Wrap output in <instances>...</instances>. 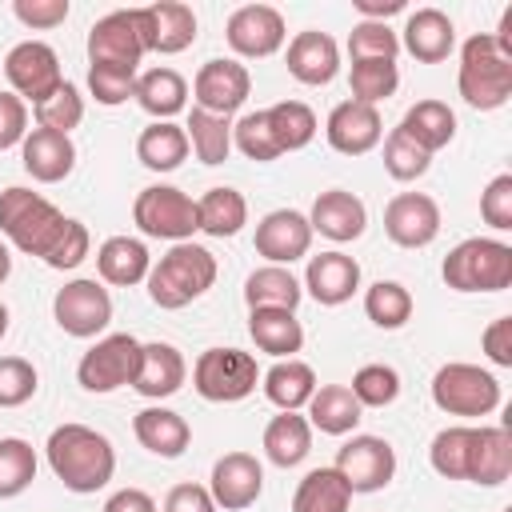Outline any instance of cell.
I'll return each instance as SVG.
<instances>
[{
    "instance_id": "4dcf8cb0",
    "label": "cell",
    "mask_w": 512,
    "mask_h": 512,
    "mask_svg": "<svg viewBox=\"0 0 512 512\" xmlns=\"http://www.w3.org/2000/svg\"><path fill=\"white\" fill-rule=\"evenodd\" d=\"M248 336L260 352H268L276 360H288L304 348V328H300L296 312H284V308H252L248 312Z\"/></svg>"
},
{
    "instance_id": "2e32d148",
    "label": "cell",
    "mask_w": 512,
    "mask_h": 512,
    "mask_svg": "<svg viewBox=\"0 0 512 512\" xmlns=\"http://www.w3.org/2000/svg\"><path fill=\"white\" fill-rule=\"evenodd\" d=\"M384 232L396 248H428L440 236V204L428 192H396L384 208Z\"/></svg>"
},
{
    "instance_id": "277c9868",
    "label": "cell",
    "mask_w": 512,
    "mask_h": 512,
    "mask_svg": "<svg viewBox=\"0 0 512 512\" xmlns=\"http://www.w3.org/2000/svg\"><path fill=\"white\" fill-rule=\"evenodd\" d=\"M456 88H460L464 104L476 108V112H496V108L508 104V96H512V56L500 52L492 32H476V36L464 40Z\"/></svg>"
},
{
    "instance_id": "d590c367",
    "label": "cell",
    "mask_w": 512,
    "mask_h": 512,
    "mask_svg": "<svg viewBox=\"0 0 512 512\" xmlns=\"http://www.w3.org/2000/svg\"><path fill=\"white\" fill-rule=\"evenodd\" d=\"M136 160L152 172H172L188 160V136L184 124L172 120H152L140 136H136Z\"/></svg>"
},
{
    "instance_id": "f546056e",
    "label": "cell",
    "mask_w": 512,
    "mask_h": 512,
    "mask_svg": "<svg viewBox=\"0 0 512 512\" xmlns=\"http://www.w3.org/2000/svg\"><path fill=\"white\" fill-rule=\"evenodd\" d=\"M512 476V436L508 428L496 424H480L472 432V460H468V480L496 488Z\"/></svg>"
},
{
    "instance_id": "cb8c5ba5",
    "label": "cell",
    "mask_w": 512,
    "mask_h": 512,
    "mask_svg": "<svg viewBox=\"0 0 512 512\" xmlns=\"http://www.w3.org/2000/svg\"><path fill=\"white\" fill-rule=\"evenodd\" d=\"M288 72L308 84V88H320V84H332L336 72H340V48L328 32L320 28H308V32H296L288 40V56H284Z\"/></svg>"
},
{
    "instance_id": "d6a6232c",
    "label": "cell",
    "mask_w": 512,
    "mask_h": 512,
    "mask_svg": "<svg viewBox=\"0 0 512 512\" xmlns=\"http://www.w3.org/2000/svg\"><path fill=\"white\" fill-rule=\"evenodd\" d=\"M132 96L148 116L172 120L188 104V80L176 68H148V72H136V92Z\"/></svg>"
},
{
    "instance_id": "d6986e66",
    "label": "cell",
    "mask_w": 512,
    "mask_h": 512,
    "mask_svg": "<svg viewBox=\"0 0 512 512\" xmlns=\"http://www.w3.org/2000/svg\"><path fill=\"white\" fill-rule=\"evenodd\" d=\"M324 136H328V144H332L340 156H364V152H372V148L384 140L380 108L360 104V100H340V104L328 112Z\"/></svg>"
},
{
    "instance_id": "8992f818",
    "label": "cell",
    "mask_w": 512,
    "mask_h": 512,
    "mask_svg": "<svg viewBox=\"0 0 512 512\" xmlns=\"http://www.w3.org/2000/svg\"><path fill=\"white\" fill-rule=\"evenodd\" d=\"M432 404L448 416H488L500 408V380L480 364H440L432 376Z\"/></svg>"
},
{
    "instance_id": "f35d334b",
    "label": "cell",
    "mask_w": 512,
    "mask_h": 512,
    "mask_svg": "<svg viewBox=\"0 0 512 512\" xmlns=\"http://www.w3.org/2000/svg\"><path fill=\"white\" fill-rule=\"evenodd\" d=\"M348 508H352V488L336 468H312L292 492V512H348Z\"/></svg>"
},
{
    "instance_id": "6da1fadb",
    "label": "cell",
    "mask_w": 512,
    "mask_h": 512,
    "mask_svg": "<svg viewBox=\"0 0 512 512\" xmlns=\"http://www.w3.org/2000/svg\"><path fill=\"white\" fill-rule=\"evenodd\" d=\"M0 232L12 248H20L24 256H40L56 272L76 268L92 248V236L80 220L64 216L52 200L20 184L0 192Z\"/></svg>"
},
{
    "instance_id": "7a4b0ae2",
    "label": "cell",
    "mask_w": 512,
    "mask_h": 512,
    "mask_svg": "<svg viewBox=\"0 0 512 512\" xmlns=\"http://www.w3.org/2000/svg\"><path fill=\"white\" fill-rule=\"evenodd\" d=\"M48 468L52 476L76 492V496H88V492H100L112 472H116V448L104 432L88 428V424H60L52 428L48 444Z\"/></svg>"
},
{
    "instance_id": "74e56055",
    "label": "cell",
    "mask_w": 512,
    "mask_h": 512,
    "mask_svg": "<svg viewBox=\"0 0 512 512\" xmlns=\"http://www.w3.org/2000/svg\"><path fill=\"white\" fill-rule=\"evenodd\" d=\"M300 296H304L300 280L288 268H280V264H264V268L248 272V280H244V304H248V312L252 308H284V312H296Z\"/></svg>"
},
{
    "instance_id": "b9f144b4",
    "label": "cell",
    "mask_w": 512,
    "mask_h": 512,
    "mask_svg": "<svg viewBox=\"0 0 512 512\" xmlns=\"http://www.w3.org/2000/svg\"><path fill=\"white\" fill-rule=\"evenodd\" d=\"M264 116H268V128H272L280 152H300L316 136V112L304 100H280V104L264 108Z\"/></svg>"
},
{
    "instance_id": "f1b7e54d",
    "label": "cell",
    "mask_w": 512,
    "mask_h": 512,
    "mask_svg": "<svg viewBox=\"0 0 512 512\" xmlns=\"http://www.w3.org/2000/svg\"><path fill=\"white\" fill-rule=\"evenodd\" d=\"M148 268H152V256H148L144 240H136V236H108L96 248V272L104 284L132 288V284L148 280Z\"/></svg>"
},
{
    "instance_id": "5bb4252c",
    "label": "cell",
    "mask_w": 512,
    "mask_h": 512,
    "mask_svg": "<svg viewBox=\"0 0 512 512\" xmlns=\"http://www.w3.org/2000/svg\"><path fill=\"white\" fill-rule=\"evenodd\" d=\"M224 40H228V48L236 56L264 60V56H272V52L284 48L288 28H284L280 8H272V4H240L228 16V24H224Z\"/></svg>"
},
{
    "instance_id": "8d00e7d4",
    "label": "cell",
    "mask_w": 512,
    "mask_h": 512,
    "mask_svg": "<svg viewBox=\"0 0 512 512\" xmlns=\"http://www.w3.org/2000/svg\"><path fill=\"white\" fill-rule=\"evenodd\" d=\"M312 452V424L300 412H280L264 428V456L276 468H296Z\"/></svg>"
},
{
    "instance_id": "9c48e42d",
    "label": "cell",
    "mask_w": 512,
    "mask_h": 512,
    "mask_svg": "<svg viewBox=\"0 0 512 512\" xmlns=\"http://www.w3.org/2000/svg\"><path fill=\"white\" fill-rule=\"evenodd\" d=\"M136 368H140V340L128 336V332H112V336H100L76 364V380L84 392H116L124 384L136 380Z\"/></svg>"
},
{
    "instance_id": "ac0fdd59",
    "label": "cell",
    "mask_w": 512,
    "mask_h": 512,
    "mask_svg": "<svg viewBox=\"0 0 512 512\" xmlns=\"http://www.w3.org/2000/svg\"><path fill=\"white\" fill-rule=\"evenodd\" d=\"M308 248H312V224L296 208H272L256 224V256H264L268 264L288 268L292 260L308 256Z\"/></svg>"
},
{
    "instance_id": "7c38bea8",
    "label": "cell",
    "mask_w": 512,
    "mask_h": 512,
    "mask_svg": "<svg viewBox=\"0 0 512 512\" xmlns=\"http://www.w3.org/2000/svg\"><path fill=\"white\" fill-rule=\"evenodd\" d=\"M144 52L148 48H144V16H140V8L108 12L88 28V64L140 68Z\"/></svg>"
},
{
    "instance_id": "60d3db41",
    "label": "cell",
    "mask_w": 512,
    "mask_h": 512,
    "mask_svg": "<svg viewBox=\"0 0 512 512\" xmlns=\"http://www.w3.org/2000/svg\"><path fill=\"white\" fill-rule=\"evenodd\" d=\"M472 432L476 424H452L440 428L428 444V464L444 480H468V460H472Z\"/></svg>"
},
{
    "instance_id": "e7e4bbea",
    "label": "cell",
    "mask_w": 512,
    "mask_h": 512,
    "mask_svg": "<svg viewBox=\"0 0 512 512\" xmlns=\"http://www.w3.org/2000/svg\"><path fill=\"white\" fill-rule=\"evenodd\" d=\"M504 512H512V508H504Z\"/></svg>"
},
{
    "instance_id": "816d5d0a",
    "label": "cell",
    "mask_w": 512,
    "mask_h": 512,
    "mask_svg": "<svg viewBox=\"0 0 512 512\" xmlns=\"http://www.w3.org/2000/svg\"><path fill=\"white\" fill-rule=\"evenodd\" d=\"M88 92L96 104L116 108L136 92V68H120V64H88Z\"/></svg>"
},
{
    "instance_id": "3957f363",
    "label": "cell",
    "mask_w": 512,
    "mask_h": 512,
    "mask_svg": "<svg viewBox=\"0 0 512 512\" xmlns=\"http://www.w3.org/2000/svg\"><path fill=\"white\" fill-rule=\"evenodd\" d=\"M148 300L164 312L188 308L192 300H200L212 284H216V256L204 244L180 240L172 244L152 268H148Z\"/></svg>"
},
{
    "instance_id": "83f0119b",
    "label": "cell",
    "mask_w": 512,
    "mask_h": 512,
    "mask_svg": "<svg viewBox=\"0 0 512 512\" xmlns=\"http://www.w3.org/2000/svg\"><path fill=\"white\" fill-rule=\"evenodd\" d=\"M304 408H308L304 420L312 428H320L324 436H348L364 420V408H360V400L352 396L348 384H316V392Z\"/></svg>"
},
{
    "instance_id": "ffe728a7",
    "label": "cell",
    "mask_w": 512,
    "mask_h": 512,
    "mask_svg": "<svg viewBox=\"0 0 512 512\" xmlns=\"http://www.w3.org/2000/svg\"><path fill=\"white\" fill-rule=\"evenodd\" d=\"M300 288L316 304L336 308V304H344V300L356 296V288H360V264L348 252H340V248L320 252V256H308V268H304V284Z\"/></svg>"
},
{
    "instance_id": "836d02e7",
    "label": "cell",
    "mask_w": 512,
    "mask_h": 512,
    "mask_svg": "<svg viewBox=\"0 0 512 512\" xmlns=\"http://www.w3.org/2000/svg\"><path fill=\"white\" fill-rule=\"evenodd\" d=\"M400 132H404L408 140H416V144L432 156V152H440V148L452 144V136H456V112H452L444 100H416V104L404 112Z\"/></svg>"
},
{
    "instance_id": "7bdbcfd3",
    "label": "cell",
    "mask_w": 512,
    "mask_h": 512,
    "mask_svg": "<svg viewBox=\"0 0 512 512\" xmlns=\"http://www.w3.org/2000/svg\"><path fill=\"white\" fill-rule=\"evenodd\" d=\"M412 292L400 284V280H376L368 292H364V312L376 328L384 332H396L412 320Z\"/></svg>"
},
{
    "instance_id": "bcb514c9",
    "label": "cell",
    "mask_w": 512,
    "mask_h": 512,
    "mask_svg": "<svg viewBox=\"0 0 512 512\" xmlns=\"http://www.w3.org/2000/svg\"><path fill=\"white\" fill-rule=\"evenodd\" d=\"M32 116H36V128H48V132H64L68 136L84 120V96H80V88L72 80H64L48 100H40L32 108Z\"/></svg>"
},
{
    "instance_id": "ba28073f",
    "label": "cell",
    "mask_w": 512,
    "mask_h": 512,
    "mask_svg": "<svg viewBox=\"0 0 512 512\" xmlns=\"http://www.w3.org/2000/svg\"><path fill=\"white\" fill-rule=\"evenodd\" d=\"M132 220L144 236L152 240H192L196 228V200L188 192H180L176 184H148L140 188V196L132 200Z\"/></svg>"
},
{
    "instance_id": "680465c9",
    "label": "cell",
    "mask_w": 512,
    "mask_h": 512,
    "mask_svg": "<svg viewBox=\"0 0 512 512\" xmlns=\"http://www.w3.org/2000/svg\"><path fill=\"white\" fill-rule=\"evenodd\" d=\"M164 512H220L204 484H176L164 496Z\"/></svg>"
},
{
    "instance_id": "e0dca14e",
    "label": "cell",
    "mask_w": 512,
    "mask_h": 512,
    "mask_svg": "<svg viewBox=\"0 0 512 512\" xmlns=\"http://www.w3.org/2000/svg\"><path fill=\"white\" fill-rule=\"evenodd\" d=\"M208 492H212L216 508H224V512L252 508L260 500V492H264V468H260V460L252 452H224L212 464Z\"/></svg>"
},
{
    "instance_id": "db71d44e",
    "label": "cell",
    "mask_w": 512,
    "mask_h": 512,
    "mask_svg": "<svg viewBox=\"0 0 512 512\" xmlns=\"http://www.w3.org/2000/svg\"><path fill=\"white\" fill-rule=\"evenodd\" d=\"M480 216L496 232L512 228V172H500V176L488 180V188L480 192Z\"/></svg>"
},
{
    "instance_id": "94428289",
    "label": "cell",
    "mask_w": 512,
    "mask_h": 512,
    "mask_svg": "<svg viewBox=\"0 0 512 512\" xmlns=\"http://www.w3.org/2000/svg\"><path fill=\"white\" fill-rule=\"evenodd\" d=\"M352 8L360 12V20H376V24H388V16L404 12L408 4H404V0H352Z\"/></svg>"
},
{
    "instance_id": "603a6c76",
    "label": "cell",
    "mask_w": 512,
    "mask_h": 512,
    "mask_svg": "<svg viewBox=\"0 0 512 512\" xmlns=\"http://www.w3.org/2000/svg\"><path fill=\"white\" fill-rule=\"evenodd\" d=\"M144 16V48L160 52V56H176L184 48H192L196 40V12L180 0H160L140 8Z\"/></svg>"
},
{
    "instance_id": "11a10c76",
    "label": "cell",
    "mask_w": 512,
    "mask_h": 512,
    "mask_svg": "<svg viewBox=\"0 0 512 512\" xmlns=\"http://www.w3.org/2000/svg\"><path fill=\"white\" fill-rule=\"evenodd\" d=\"M12 12L24 28H36V32H48L56 24L68 20V0H12Z\"/></svg>"
},
{
    "instance_id": "e575fe53",
    "label": "cell",
    "mask_w": 512,
    "mask_h": 512,
    "mask_svg": "<svg viewBox=\"0 0 512 512\" xmlns=\"http://www.w3.org/2000/svg\"><path fill=\"white\" fill-rule=\"evenodd\" d=\"M244 224H248V200H244L236 188L220 184V188H208V192L196 200V228H200L204 236L228 240V236H236Z\"/></svg>"
},
{
    "instance_id": "f6af8a7d",
    "label": "cell",
    "mask_w": 512,
    "mask_h": 512,
    "mask_svg": "<svg viewBox=\"0 0 512 512\" xmlns=\"http://www.w3.org/2000/svg\"><path fill=\"white\" fill-rule=\"evenodd\" d=\"M32 480H36V452H32V444L20 440V436H4L0 440V500L20 496Z\"/></svg>"
},
{
    "instance_id": "52a82bcc",
    "label": "cell",
    "mask_w": 512,
    "mask_h": 512,
    "mask_svg": "<svg viewBox=\"0 0 512 512\" xmlns=\"http://www.w3.org/2000/svg\"><path fill=\"white\" fill-rule=\"evenodd\" d=\"M260 368L244 348H204L192 364V388L212 404H236L256 392Z\"/></svg>"
},
{
    "instance_id": "4316f807",
    "label": "cell",
    "mask_w": 512,
    "mask_h": 512,
    "mask_svg": "<svg viewBox=\"0 0 512 512\" xmlns=\"http://www.w3.org/2000/svg\"><path fill=\"white\" fill-rule=\"evenodd\" d=\"M132 432L140 440V448H148L152 456L160 460H176L184 456V448L192 444V428L180 412L164 408V404H152V408H140L136 420H132Z\"/></svg>"
},
{
    "instance_id": "44dd1931",
    "label": "cell",
    "mask_w": 512,
    "mask_h": 512,
    "mask_svg": "<svg viewBox=\"0 0 512 512\" xmlns=\"http://www.w3.org/2000/svg\"><path fill=\"white\" fill-rule=\"evenodd\" d=\"M308 224H312V236H328L336 244H348V240H360L364 228H368V208L356 192H344V188H328L312 200V212H308Z\"/></svg>"
},
{
    "instance_id": "ee69618b",
    "label": "cell",
    "mask_w": 512,
    "mask_h": 512,
    "mask_svg": "<svg viewBox=\"0 0 512 512\" xmlns=\"http://www.w3.org/2000/svg\"><path fill=\"white\" fill-rule=\"evenodd\" d=\"M348 84H352V100L376 108L380 100H388L400 88V68H396V60H352Z\"/></svg>"
},
{
    "instance_id": "d4e9b609",
    "label": "cell",
    "mask_w": 512,
    "mask_h": 512,
    "mask_svg": "<svg viewBox=\"0 0 512 512\" xmlns=\"http://www.w3.org/2000/svg\"><path fill=\"white\" fill-rule=\"evenodd\" d=\"M400 48H404L408 56H416L420 64H440V60H448L452 48H456V24H452L448 12H440V8H416V12H408V20H404Z\"/></svg>"
},
{
    "instance_id": "9f6ffc18",
    "label": "cell",
    "mask_w": 512,
    "mask_h": 512,
    "mask_svg": "<svg viewBox=\"0 0 512 512\" xmlns=\"http://www.w3.org/2000/svg\"><path fill=\"white\" fill-rule=\"evenodd\" d=\"M28 136V104L16 92H0V152L24 144Z\"/></svg>"
},
{
    "instance_id": "f907efd6",
    "label": "cell",
    "mask_w": 512,
    "mask_h": 512,
    "mask_svg": "<svg viewBox=\"0 0 512 512\" xmlns=\"http://www.w3.org/2000/svg\"><path fill=\"white\" fill-rule=\"evenodd\" d=\"M348 56L352 60H396L400 56V36L388 24L360 20L348 32Z\"/></svg>"
},
{
    "instance_id": "f5cc1de1",
    "label": "cell",
    "mask_w": 512,
    "mask_h": 512,
    "mask_svg": "<svg viewBox=\"0 0 512 512\" xmlns=\"http://www.w3.org/2000/svg\"><path fill=\"white\" fill-rule=\"evenodd\" d=\"M40 376L24 356H0V408H20L36 396Z\"/></svg>"
},
{
    "instance_id": "30bf717a",
    "label": "cell",
    "mask_w": 512,
    "mask_h": 512,
    "mask_svg": "<svg viewBox=\"0 0 512 512\" xmlns=\"http://www.w3.org/2000/svg\"><path fill=\"white\" fill-rule=\"evenodd\" d=\"M4 76L12 84V92L24 100V104H40L48 100L60 84H64V72H60V56L52 44L44 40H20L8 48L4 56Z\"/></svg>"
},
{
    "instance_id": "4fadbf2b",
    "label": "cell",
    "mask_w": 512,
    "mask_h": 512,
    "mask_svg": "<svg viewBox=\"0 0 512 512\" xmlns=\"http://www.w3.org/2000/svg\"><path fill=\"white\" fill-rule=\"evenodd\" d=\"M344 484L356 492H380L392 484L396 476V448L384 440V436H352L340 452H336V464H332Z\"/></svg>"
},
{
    "instance_id": "7dc6e473",
    "label": "cell",
    "mask_w": 512,
    "mask_h": 512,
    "mask_svg": "<svg viewBox=\"0 0 512 512\" xmlns=\"http://www.w3.org/2000/svg\"><path fill=\"white\" fill-rule=\"evenodd\" d=\"M232 148H240V152H244L248 160H256V164H268V160L284 156L280 144H276V136H272V128H268L264 108L244 112V116L232 124Z\"/></svg>"
},
{
    "instance_id": "1f68e13d",
    "label": "cell",
    "mask_w": 512,
    "mask_h": 512,
    "mask_svg": "<svg viewBox=\"0 0 512 512\" xmlns=\"http://www.w3.org/2000/svg\"><path fill=\"white\" fill-rule=\"evenodd\" d=\"M260 388H264V396H268L280 412H300V408L312 400V392H316V372H312V364L288 356V360H276V364L260 376Z\"/></svg>"
},
{
    "instance_id": "6125c7cd",
    "label": "cell",
    "mask_w": 512,
    "mask_h": 512,
    "mask_svg": "<svg viewBox=\"0 0 512 512\" xmlns=\"http://www.w3.org/2000/svg\"><path fill=\"white\" fill-rule=\"evenodd\" d=\"M12 276V252H8V244L0 240V284Z\"/></svg>"
},
{
    "instance_id": "8fae6325",
    "label": "cell",
    "mask_w": 512,
    "mask_h": 512,
    "mask_svg": "<svg viewBox=\"0 0 512 512\" xmlns=\"http://www.w3.org/2000/svg\"><path fill=\"white\" fill-rule=\"evenodd\" d=\"M52 316L60 332L76 340H92L112 324V296L100 280H68L52 296Z\"/></svg>"
},
{
    "instance_id": "c3c4849f",
    "label": "cell",
    "mask_w": 512,
    "mask_h": 512,
    "mask_svg": "<svg viewBox=\"0 0 512 512\" xmlns=\"http://www.w3.org/2000/svg\"><path fill=\"white\" fill-rule=\"evenodd\" d=\"M348 388L360 400V408H388L400 396V372L392 364H364L356 368Z\"/></svg>"
},
{
    "instance_id": "7402d4cb",
    "label": "cell",
    "mask_w": 512,
    "mask_h": 512,
    "mask_svg": "<svg viewBox=\"0 0 512 512\" xmlns=\"http://www.w3.org/2000/svg\"><path fill=\"white\" fill-rule=\"evenodd\" d=\"M20 164L32 180L40 184H60L72 176L76 168V144L64 132H48V128H28L24 144H20Z\"/></svg>"
},
{
    "instance_id": "6f0895ef",
    "label": "cell",
    "mask_w": 512,
    "mask_h": 512,
    "mask_svg": "<svg viewBox=\"0 0 512 512\" xmlns=\"http://www.w3.org/2000/svg\"><path fill=\"white\" fill-rule=\"evenodd\" d=\"M480 344H484V356H488L496 368H512V316L492 320V324L484 328Z\"/></svg>"
},
{
    "instance_id": "ab89813d",
    "label": "cell",
    "mask_w": 512,
    "mask_h": 512,
    "mask_svg": "<svg viewBox=\"0 0 512 512\" xmlns=\"http://www.w3.org/2000/svg\"><path fill=\"white\" fill-rule=\"evenodd\" d=\"M184 136H188V148L196 152L200 164H224L232 152V120L228 116H212L204 108H192Z\"/></svg>"
},
{
    "instance_id": "484cf974",
    "label": "cell",
    "mask_w": 512,
    "mask_h": 512,
    "mask_svg": "<svg viewBox=\"0 0 512 512\" xmlns=\"http://www.w3.org/2000/svg\"><path fill=\"white\" fill-rule=\"evenodd\" d=\"M184 376H188V364H184L176 344H164V340L140 344V368H136V380H132V388L140 396H148V400L176 396L184 388Z\"/></svg>"
},
{
    "instance_id": "91938a15",
    "label": "cell",
    "mask_w": 512,
    "mask_h": 512,
    "mask_svg": "<svg viewBox=\"0 0 512 512\" xmlns=\"http://www.w3.org/2000/svg\"><path fill=\"white\" fill-rule=\"evenodd\" d=\"M104 512H160L144 488H120L104 500Z\"/></svg>"
},
{
    "instance_id": "5b68a950",
    "label": "cell",
    "mask_w": 512,
    "mask_h": 512,
    "mask_svg": "<svg viewBox=\"0 0 512 512\" xmlns=\"http://www.w3.org/2000/svg\"><path fill=\"white\" fill-rule=\"evenodd\" d=\"M440 276L456 292H504L512 284V244L468 236L444 256Z\"/></svg>"
},
{
    "instance_id": "be15d7a7",
    "label": "cell",
    "mask_w": 512,
    "mask_h": 512,
    "mask_svg": "<svg viewBox=\"0 0 512 512\" xmlns=\"http://www.w3.org/2000/svg\"><path fill=\"white\" fill-rule=\"evenodd\" d=\"M4 332H8V308H4V300H0V340H4Z\"/></svg>"
},
{
    "instance_id": "9a60e30c",
    "label": "cell",
    "mask_w": 512,
    "mask_h": 512,
    "mask_svg": "<svg viewBox=\"0 0 512 512\" xmlns=\"http://www.w3.org/2000/svg\"><path fill=\"white\" fill-rule=\"evenodd\" d=\"M252 92V76L240 60H228V56H212L200 64L196 80H192V96H196V108L212 112V116H228L240 112V104L248 100Z\"/></svg>"
},
{
    "instance_id": "681fc988",
    "label": "cell",
    "mask_w": 512,
    "mask_h": 512,
    "mask_svg": "<svg viewBox=\"0 0 512 512\" xmlns=\"http://www.w3.org/2000/svg\"><path fill=\"white\" fill-rule=\"evenodd\" d=\"M428 164H432V156L416 140H408L400 128L388 132V140H384V168H388L392 180H400V184L420 180L428 172Z\"/></svg>"
}]
</instances>
